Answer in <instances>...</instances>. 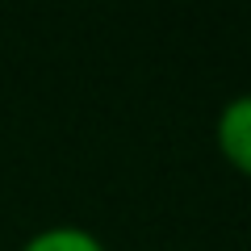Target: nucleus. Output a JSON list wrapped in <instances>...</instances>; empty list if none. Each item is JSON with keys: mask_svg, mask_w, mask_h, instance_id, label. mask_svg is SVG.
I'll return each instance as SVG.
<instances>
[{"mask_svg": "<svg viewBox=\"0 0 251 251\" xmlns=\"http://www.w3.org/2000/svg\"><path fill=\"white\" fill-rule=\"evenodd\" d=\"M17 251H109L105 239L88 226H75V222H54L34 230Z\"/></svg>", "mask_w": 251, "mask_h": 251, "instance_id": "nucleus-2", "label": "nucleus"}, {"mask_svg": "<svg viewBox=\"0 0 251 251\" xmlns=\"http://www.w3.org/2000/svg\"><path fill=\"white\" fill-rule=\"evenodd\" d=\"M214 147L234 176L251 180V88L222 100L214 117Z\"/></svg>", "mask_w": 251, "mask_h": 251, "instance_id": "nucleus-1", "label": "nucleus"}]
</instances>
